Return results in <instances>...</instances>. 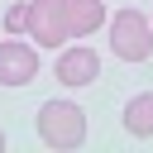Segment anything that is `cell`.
<instances>
[{
	"label": "cell",
	"mask_w": 153,
	"mask_h": 153,
	"mask_svg": "<svg viewBox=\"0 0 153 153\" xmlns=\"http://www.w3.org/2000/svg\"><path fill=\"white\" fill-rule=\"evenodd\" d=\"M110 48L120 62H148L153 57V24L139 10H115L110 19Z\"/></svg>",
	"instance_id": "6da1fadb"
},
{
	"label": "cell",
	"mask_w": 153,
	"mask_h": 153,
	"mask_svg": "<svg viewBox=\"0 0 153 153\" xmlns=\"http://www.w3.org/2000/svg\"><path fill=\"white\" fill-rule=\"evenodd\" d=\"M38 139L53 148H76L86 139V110L72 100H48L38 110Z\"/></svg>",
	"instance_id": "7a4b0ae2"
},
{
	"label": "cell",
	"mask_w": 153,
	"mask_h": 153,
	"mask_svg": "<svg viewBox=\"0 0 153 153\" xmlns=\"http://www.w3.org/2000/svg\"><path fill=\"white\" fill-rule=\"evenodd\" d=\"M29 33L38 38V48H62L72 33H67V14H62V0H29Z\"/></svg>",
	"instance_id": "3957f363"
},
{
	"label": "cell",
	"mask_w": 153,
	"mask_h": 153,
	"mask_svg": "<svg viewBox=\"0 0 153 153\" xmlns=\"http://www.w3.org/2000/svg\"><path fill=\"white\" fill-rule=\"evenodd\" d=\"M38 76V53L29 43H0V86H29Z\"/></svg>",
	"instance_id": "277c9868"
},
{
	"label": "cell",
	"mask_w": 153,
	"mask_h": 153,
	"mask_svg": "<svg viewBox=\"0 0 153 153\" xmlns=\"http://www.w3.org/2000/svg\"><path fill=\"white\" fill-rule=\"evenodd\" d=\"M96 72H100V57H96L91 48H67V53L57 57V81H62V86H91Z\"/></svg>",
	"instance_id": "5b68a950"
},
{
	"label": "cell",
	"mask_w": 153,
	"mask_h": 153,
	"mask_svg": "<svg viewBox=\"0 0 153 153\" xmlns=\"http://www.w3.org/2000/svg\"><path fill=\"white\" fill-rule=\"evenodd\" d=\"M62 14H67V33L72 38H86L105 24V5L100 0H62Z\"/></svg>",
	"instance_id": "8992f818"
},
{
	"label": "cell",
	"mask_w": 153,
	"mask_h": 153,
	"mask_svg": "<svg viewBox=\"0 0 153 153\" xmlns=\"http://www.w3.org/2000/svg\"><path fill=\"white\" fill-rule=\"evenodd\" d=\"M124 129L134 139H153V91H139L124 105Z\"/></svg>",
	"instance_id": "52a82bcc"
},
{
	"label": "cell",
	"mask_w": 153,
	"mask_h": 153,
	"mask_svg": "<svg viewBox=\"0 0 153 153\" xmlns=\"http://www.w3.org/2000/svg\"><path fill=\"white\" fill-rule=\"evenodd\" d=\"M5 29H10V33H24V29H29V5H14V10L5 14Z\"/></svg>",
	"instance_id": "ba28073f"
},
{
	"label": "cell",
	"mask_w": 153,
	"mask_h": 153,
	"mask_svg": "<svg viewBox=\"0 0 153 153\" xmlns=\"http://www.w3.org/2000/svg\"><path fill=\"white\" fill-rule=\"evenodd\" d=\"M0 148H5V134H0Z\"/></svg>",
	"instance_id": "9c48e42d"
},
{
	"label": "cell",
	"mask_w": 153,
	"mask_h": 153,
	"mask_svg": "<svg viewBox=\"0 0 153 153\" xmlns=\"http://www.w3.org/2000/svg\"><path fill=\"white\" fill-rule=\"evenodd\" d=\"M148 24H153V19H148Z\"/></svg>",
	"instance_id": "30bf717a"
}]
</instances>
